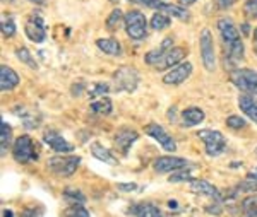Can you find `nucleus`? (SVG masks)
Masks as SVG:
<instances>
[{
	"instance_id": "7ed1b4c3",
	"label": "nucleus",
	"mask_w": 257,
	"mask_h": 217,
	"mask_svg": "<svg viewBox=\"0 0 257 217\" xmlns=\"http://www.w3.org/2000/svg\"><path fill=\"white\" fill-rule=\"evenodd\" d=\"M79 162H81L79 156H57V157H50L47 162V168L55 176L69 178L77 171Z\"/></svg>"
},
{
	"instance_id": "a211bd4d",
	"label": "nucleus",
	"mask_w": 257,
	"mask_h": 217,
	"mask_svg": "<svg viewBox=\"0 0 257 217\" xmlns=\"http://www.w3.org/2000/svg\"><path fill=\"white\" fill-rule=\"evenodd\" d=\"M132 217H163L161 210L155 203H134L127 208Z\"/></svg>"
},
{
	"instance_id": "6e6552de",
	"label": "nucleus",
	"mask_w": 257,
	"mask_h": 217,
	"mask_svg": "<svg viewBox=\"0 0 257 217\" xmlns=\"http://www.w3.org/2000/svg\"><path fill=\"white\" fill-rule=\"evenodd\" d=\"M199 47H201V58L206 70H214L216 67V55H214V41L209 29H202L201 38H199Z\"/></svg>"
},
{
	"instance_id": "2f4dec72",
	"label": "nucleus",
	"mask_w": 257,
	"mask_h": 217,
	"mask_svg": "<svg viewBox=\"0 0 257 217\" xmlns=\"http://www.w3.org/2000/svg\"><path fill=\"white\" fill-rule=\"evenodd\" d=\"M62 217H91V214L82 205H70L62 212Z\"/></svg>"
},
{
	"instance_id": "4c0bfd02",
	"label": "nucleus",
	"mask_w": 257,
	"mask_h": 217,
	"mask_svg": "<svg viewBox=\"0 0 257 217\" xmlns=\"http://www.w3.org/2000/svg\"><path fill=\"white\" fill-rule=\"evenodd\" d=\"M128 2L132 4H138V6H144V7H149V9H156L160 11L161 7V0H128Z\"/></svg>"
},
{
	"instance_id": "7c9ffc66",
	"label": "nucleus",
	"mask_w": 257,
	"mask_h": 217,
	"mask_svg": "<svg viewBox=\"0 0 257 217\" xmlns=\"http://www.w3.org/2000/svg\"><path fill=\"white\" fill-rule=\"evenodd\" d=\"M16 57L19 58L23 64H26L30 69H38V64H36V60L33 58V55H31V52L28 50L26 47H21V48H18L16 50Z\"/></svg>"
},
{
	"instance_id": "39448f33",
	"label": "nucleus",
	"mask_w": 257,
	"mask_h": 217,
	"mask_svg": "<svg viewBox=\"0 0 257 217\" xmlns=\"http://www.w3.org/2000/svg\"><path fill=\"white\" fill-rule=\"evenodd\" d=\"M113 82L117 91H125V93H134L139 84V74L132 67L122 65L113 72Z\"/></svg>"
},
{
	"instance_id": "f8f14e48",
	"label": "nucleus",
	"mask_w": 257,
	"mask_h": 217,
	"mask_svg": "<svg viewBox=\"0 0 257 217\" xmlns=\"http://www.w3.org/2000/svg\"><path fill=\"white\" fill-rule=\"evenodd\" d=\"M187 55V50L182 48V47H173L172 50H168L167 53H163L161 58L156 62L155 69L156 70H167L172 69V67H177L182 64V60Z\"/></svg>"
},
{
	"instance_id": "aec40b11",
	"label": "nucleus",
	"mask_w": 257,
	"mask_h": 217,
	"mask_svg": "<svg viewBox=\"0 0 257 217\" xmlns=\"http://www.w3.org/2000/svg\"><path fill=\"white\" fill-rule=\"evenodd\" d=\"M172 48H173V40L172 38H165L163 41H161V45H160L158 48H155V50H151V52L146 53V57H144V62H146L148 65L155 67L156 62H158L160 58H161V55H163V53H167L168 50H172Z\"/></svg>"
},
{
	"instance_id": "49530a36",
	"label": "nucleus",
	"mask_w": 257,
	"mask_h": 217,
	"mask_svg": "<svg viewBox=\"0 0 257 217\" xmlns=\"http://www.w3.org/2000/svg\"><path fill=\"white\" fill-rule=\"evenodd\" d=\"M2 217H14V214H12V210H7L6 208V210L2 212Z\"/></svg>"
},
{
	"instance_id": "f3484780",
	"label": "nucleus",
	"mask_w": 257,
	"mask_h": 217,
	"mask_svg": "<svg viewBox=\"0 0 257 217\" xmlns=\"http://www.w3.org/2000/svg\"><path fill=\"white\" fill-rule=\"evenodd\" d=\"M19 76L7 65H0V89L6 93V91H12L19 86Z\"/></svg>"
},
{
	"instance_id": "ea45409f",
	"label": "nucleus",
	"mask_w": 257,
	"mask_h": 217,
	"mask_svg": "<svg viewBox=\"0 0 257 217\" xmlns=\"http://www.w3.org/2000/svg\"><path fill=\"white\" fill-rule=\"evenodd\" d=\"M238 191H248V193H257V181L254 183H240Z\"/></svg>"
},
{
	"instance_id": "dca6fc26",
	"label": "nucleus",
	"mask_w": 257,
	"mask_h": 217,
	"mask_svg": "<svg viewBox=\"0 0 257 217\" xmlns=\"http://www.w3.org/2000/svg\"><path fill=\"white\" fill-rule=\"evenodd\" d=\"M190 190H192L194 193L206 195V197H211V198L218 200V202H221V200H223L219 190L214 185H211L209 181H206V179H192V181H190Z\"/></svg>"
},
{
	"instance_id": "a19ab883",
	"label": "nucleus",
	"mask_w": 257,
	"mask_h": 217,
	"mask_svg": "<svg viewBox=\"0 0 257 217\" xmlns=\"http://www.w3.org/2000/svg\"><path fill=\"white\" fill-rule=\"evenodd\" d=\"M117 188L120 191H127V193H128V191H138L139 185H136V183H118Z\"/></svg>"
},
{
	"instance_id": "9b49d317",
	"label": "nucleus",
	"mask_w": 257,
	"mask_h": 217,
	"mask_svg": "<svg viewBox=\"0 0 257 217\" xmlns=\"http://www.w3.org/2000/svg\"><path fill=\"white\" fill-rule=\"evenodd\" d=\"M153 168H155V171H158V173H173V171L178 169L190 168V162L187 159H182V157H175V156H160L155 161Z\"/></svg>"
},
{
	"instance_id": "a878e982",
	"label": "nucleus",
	"mask_w": 257,
	"mask_h": 217,
	"mask_svg": "<svg viewBox=\"0 0 257 217\" xmlns=\"http://www.w3.org/2000/svg\"><path fill=\"white\" fill-rule=\"evenodd\" d=\"M240 212L243 217H257V193H250L240 202Z\"/></svg>"
},
{
	"instance_id": "ddd939ff",
	"label": "nucleus",
	"mask_w": 257,
	"mask_h": 217,
	"mask_svg": "<svg viewBox=\"0 0 257 217\" xmlns=\"http://www.w3.org/2000/svg\"><path fill=\"white\" fill-rule=\"evenodd\" d=\"M218 26V31L221 35V40H223V47H230V45H235L238 41H242V36H240V31L237 29L233 23L226 18H221L216 23Z\"/></svg>"
},
{
	"instance_id": "58836bf2",
	"label": "nucleus",
	"mask_w": 257,
	"mask_h": 217,
	"mask_svg": "<svg viewBox=\"0 0 257 217\" xmlns=\"http://www.w3.org/2000/svg\"><path fill=\"white\" fill-rule=\"evenodd\" d=\"M19 217H43V208L41 207H28L21 212Z\"/></svg>"
},
{
	"instance_id": "37998d69",
	"label": "nucleus",
	"mask_w": 257,
	"mask_h": 217,
	"mask_svg": "<svg viewBox=\"0 0 257 217\" xmlns=\"http://www.w3.org/2000/svg\"><path fill=\"white\" fill-rule=\"evenodd\" d=\"M247 178L250 179V181H257V168H254L252 171H248V173H247Z\"/></svg>"
},
{
	"instance_id": "09e8293b",
	"label": "nucleus",
	"mask_w": 257,
	"mask_h": 217,
	"mask_svg": "<svg viewBox=\"0 0 257 217\" xmlns=\"http://www.w3.org/2000/svg\"><path fill=\"white\" fill-rule=\"evenodd\" d=\"M110 2H117V0H110Z\"/></svg>"
},
{
	"instance_id": "72a5a7b5",
	"label": "nucleus",
	"mask_w": 257,
	"mask_h": 217,
	"mask_svg": "<svg viewBox=\"0 0 257 217\" xmlns=\"http://www.w3.org/2000/svg\"><path fill=\"white\" fill-rule=\"evenodd\" d=\"M192 173L189 171V168L185 169H178V171H173L172 176L168 178L170 183H178V181H192Z\"/></svg>"
},
{
	"instance_id": "c85d7f7f",
	"label": "nucleus",
	"mask_w": 257,
	"mask_h": 217,
	"mask_svg": "<svg viewBox=\"0 0 257 217\" xmlns=\"http://www.w3.org/2000/svg\"><path fill=\"white\" fill-rule=\"evenodd\" d=\"M64 198L67 200L70 205H82V203L86 202L84 193H81V190H77V188H65Z\"/></svg>"
},
{
	"instance_id": "0eeeda50",
	"label": "nucleus",
	"mask_w": 257,
	"mask_h": 217,
	"mask_svg": "<svg viewBox=\"0 0 257 217\" xmlns=\"http://www.w3.org/2000/svg\"><path fill=\"white\" fill-rule=\"evenodd\" d=\"M24 33L33 43H43L47 40V28H45V21L40 11H35L31 14V18L24 26Z\"/></svg>"
},
{
	"instance_id": "9d476101",
	"label": "nucleus",
	"mask_w": 257,
	"mask_h": 217,
	"mask_svg": "<svg viewBox=\"0 0 257 217\" xmlns=\"http://www.w3.org/2000/svg\"><path fill=\"white\" fill-rule=\"evenodd\" d=\"M139 139V133L134 130V128H128V127H122L115 132V137H113V144L117 147V151L123 156L128 154V149L132 147L136 140Z\"/></svg>"
},
{
	"instance_id": "f257e3e1",
	"label": "nucleus",
	"mask_w": 257,
	"mask_h": 217,
	"mask_svg": "<svg viewBox=\"0 0 257 217\" xmlns=\"http://www.w3.org/2000/svg\"><path fill=\"white\" fill-rule=\"evenodd\" d=\"M123 26H125V33L131 40L141 41L148 36V19L139 11H128L125 14Z\"/></svg>"
},
{
	"instance_id": "cd10ccee",
	"label": "nucleus",
	"mask_w": 257,
	"mask_h": 217,
	"mask_svg": "<svg viewBox=\"0 0 257 217\" xmlns=\"http://www.w3.org/2000/svg\"><path fill=\"white\" fill-rule=\"evenodd\" d=\"M123 23H125V16H123V12L120 9H113L110 12L108 18H106L105 26H106V29H110V31H117Z\"/></svg>"
},
{
	"instance_id": "473e14b6",
	"label": "nucleus",
	"mask_w": 257,
	"mask_h": 217,
	"mask_svg": "<svg viewBox=\"0 0 257 217\" xmlns=\"http://www.w3.org/2000/svg\"><path fill=\"white\" fill-rule=\"evenodd\" d=\"M108 93V84H103V82H96V84H91L88 89V96L91 99H98L103 94Z\"/></svg>"
},
{
	"instance_id": "f03ea898",
	"label": "nucleus",
	"mask_w": 257,
	"mask_h": 217,
	"mask_svg": "<svg viewBox=\"0 0 257 217\" xmlns=\"http://www.w3.org/2000/svg\"><path fill=\"white\" fill-rule=\"evenodd\" d=\"M12 157L19 164H28V162L35 161L38 157L36 145L30 135H21L12 144Z\"/></svg>"
},
{
	"instance_id": "bb28decb",
	"label": "nucleus",
	"mask_w": 257,
	"mask_h": 217,
	"mask_svg": "<svg viewBox=\"0 0 257 217\" xmlns=\"http://www.w3.org/2000/svg\"><path fill=\"white\" fill-rule=\"evenodd\" d=\"M11 142H12V128L6 120H2L0 122V147H2V156H6V152L11 149Z\"/></svg>"
},
{
	"instance_id": "393cba45",
	"label": "nucleus",
	"mask_w": 257,
	"mask_h": 217,
	"mask_svg": "<svg viewBox=\"0 0 257 217\" xmlns=\"http://www.w3.org/2000/svg\"><path fill=\"white\" fill-rule=\"evenodd\" d=\"M89 108H91V111L96 115H110L113 104H111V99L108 96H101V98H98V99H93Z\"/></svg>"
},
{
	"instance_id": "a18cd8bd",
	"label": "nucleus",
	"mask_w": 257,
	"mask_h": 217,
	"mask_svg": "<svg viewBox=\"0 0 257 217\" xmlns=\"http://www.w3.org/2000/svg\"><path fill=\"white\" fill-rule=\"evenodd\" d=\"M254 52H255V55H257V28L254 29Z\"/></svg>"
},
{
	"instance_id": "c9c22d12",
	"label": "nucleus",
	"mask_w": 257,
	"mask_h": 217,
	"mask_svg": "<svg viewBox=\"0 0 257 217\" xmlns=\"http://www.w3.org/2000/svg\"><path fill=\"white\" fill-rule=\"evenodd\" d=\"M226 125L233 130H240V128H245L247 127V122L243 118H240L237 115H231L226 118Z\"/></svg>"
},
{
	"instance_id": "8fccbe9b",
	"label": "nucleus",
	"mask_w": 257,
	"mask_h": 217,
	"mask_svg": "<svg viewBox=\"0 0 257 217\" xmlns=\"http://www.w3.org/2000/svg\"><path fill=\"white\" fill-rule=\"evenodd\" d=\"M255 152H257V149H255Z\"/></svg>"
},
{
	"instance_id": "e433bc0d",
	"label": "nucleus",
	"mask_w": 257,
	"mask_h": 217,
	"mask_svg": "<svg viewBox=\"0 0 257 217\" xmlns=\"http://www.w3.org/2000/svg\"><path fill=\"white\" fill-rule=\"evenodd\" d=\"M243 14L248 19H257V0H247L243 4Z\"/></svg>"
},
{
	"instance_id": "f704fd0d",
	"label": "nucleus",
	"mask_w": 257,
	"mask_h": 217,
	"mask_svg": "<svg viewBox=\"0 0 257 217\" xmlns=\"http://www.w3.org/2000/svg\"><path fill=\"white\" fill-rule=\"evenodd\" d=\"M16 35V23L12 18L2 19V36L4 38H12Z\"/></svg>"
},
{
	"instance_id": "c756f323",
	"label": "nucleus",
	"mask_w": 257,
	"mask_h": 217,
	"mask_svg": "<svg viewBox=\"0 0 257 217\" xmlns=\"http://www.w3.org/2000/svg\"><path fill=\"white\" fill-rule=\"evenodd\" d=\"M170 26V16L165 14V12H156V14H153L151 18V28L155 29V31H163V29H167Z\"/></svg>"
},
{
	"instance_id": "2eb2a0df",
	"label": "nucleus",
	"mask_w": 257,
	"mask_h": 217,
	"mask_svg": "<svg viewBox=\"0 0 257 217\" xmlns=\"http://www.w3.org/2000/svg\"><path fill=\"white\" fill-rule=\"evenodd\" d=\"M190 74H192V64L185 62V64L173 67L167 76L163 77V82L167 86H178V84H182V82L187 81V79L190 77Z\"/></svg>"
},
{
	"instance_id": "20e7f679",
	"label": "nucleus",
	"mask_w": 257,
	"mask_h": 217,
	"mask_svg": "<svg viewBox=\"0 0 257 217\" xmlns=\"http://www.w3.org/2000/svg\"><path fill=\"white\" fill-rule=\"evenodd\" d=\"M230 81L237 86L242 93L248 96L257 94V72L250 69H235L230 74Z\"/></svg>"
},
{
	"instance_id": "6ab92c4d",
	"label": "nucleus",
	"mask_w": 257,
	"mask_h": 217,
	"mask_svg": "<svg viewBox=\"0 0 257 217\" xmlns=\"http://www.w3.org/2000/svg\"><path fill=\"white\" fill-rule=\"evenodd\" d=\"M206 115L201 108L197 106H190L187 110L182 111V125L184 127H196L201 122H204Z\"/></svg>"
},
{
	"instance_id": "b1692460",
	"label": "nucleus",
	"mask_w": 257,
	"mask_h": 217,
	"mask_svg": "<svg viewBox=\"0 0 257 217\" xmlns=\"http://www.w3.org/2000/svg\"><path fill=\"white\" fill-rule=\"evenodd\" d=\"M158 12H165V14L172 16V18H177L180 21H189L190 19V14L187 9H184V7L180 6H173V4H161L160 11Z\"/></svg>"
},
{
	"instance_id": "5701e85b",
	"label": "nucleus",
	"mask_w": 257,
	"mask_h": 217,
	"mask_svg": "<svg viewBox=\"0 0 257 217\" xmlns=\"http://www.w3.org/2000/svg\"><path fill=\"white\" fill-rule=\"evenodd\" d=\"M91 154L101 162H106V164H111V166L117 164V159H115V156L111 154L110 149L103 147V145L98 144V142H94V144L91 145Z\"/></svg>"
},
{
	"instance_id": "79ce46f5",
	"label": "nucleus",
	"mask_w": 257,
	"mask_h": 217,
	"mask_svg": "<svg viewBox=\"0 0 257 217\" xmlns=\"http://www.w3.org/2000/svg\"><path fill=\"white\" fill-rule=\"evenodd\" d=\"M235 2H237V0H216V7L223 11V9H228V7H231Z\"/></svg>"
},
{
	"instance_id": "412c9836",
	"label": "nucleus",
	"mask_w": 257,
	"mask_h": 217,
	"mask_svg": "<svg viewBox=\"0 0 257 217\" xmlns=\"http://www.w3.org/2000/svg\"><path fill=\"white\" fill-rule=\"evenodd\" d=\"M238 106H240V110L252 120V122L257 123V99L254 96L242 94L238 99Z\"/></svg>"
},
{
	"instance_id": "4468645a",
	"label": "nucleus",
	"mask_w": 257,
	"mask_h": 217,
	"mask_svg": "<svg viewBox=\"0 0 257 217\" xmlns=\"http://www.w3.org/2000/svg\"><path fill=\"white\" fill-rule=\"evenodd\" d=\"M43 142L48 145L52 151L59 152V154H70L74 151V145L69 144L59 132L55 130H47L43 133Z\"/></svg>"
},
{
	"instance_id": "de8ad7c7",
	"label": "nucleus",
	"mask_w": 257,
	"mask_h": 217,
	"mask_svg": "<svg viewBox=\"0 0 257 217\" xmlns=\"http://www.w3.org/2000/svg\"><path fill=\"white\" fill-rule=\"evenodd\" d=\"M33 4H45V0H30Z\"/></svg>"
},
{
	"instance_id": "c03bdc74",
	"label": "nucleus",
	"mask_w": 257,
	"mask_h": 217,
	"mask_svg": "<svg viewBox=\"0 0 257 217\" xmlns=\"http://www.w3.org/2000/svg\"><path fill=\"white\" fill-rule=\"evenodd\" d=\"M180 4L187 7V6H192V4H196V0H180Z\"/></svg>"
},
{
	"instance_id": "4be33fe9",
	"label": "nucleus",
	"mask_w": 257,
	"mask_h": 217,
	"mask_svg": "<svg viewBox=\"0 0 257 217\" xmlns=\"http://www.w3.org/2000/svg\"><path fill=\"white\" fill-rule=\"evenodd\" d=\"M96 47L101 50L103 53H106V55H111V57L122 55V45L115 38H99L96 40Z\"/></svg>"
},
{
	"instance_id": "423d86ee",
	"label": "nucleus",
	"mask_w": 257,
	"mask_h": 217,
	"mask_svg": "<svg viewBox=\"0 0 257 217\" xmlns=\"http://www.w3.org/2000/svg\"><path fill=\"white\" fill-rule=\"evenodd\" d=\"M199 139L204 142L206 154L208 156L216 157L219 154H223L226 151V139L221 132L218 130H199L197 132Z\"/></svg>"
},
{
	"instance_id": "1a4fd4ad",
	"label": "nucleus",
	"mask_w": 257,
	"mask_h": 217,
	"mask_svg": "<svg viewBox=\"0 0 257 217\" xmlns=\"http://www.w3.org/2000/svg\"><path fill=\"white\" fill-rule=\"evenodd\" d=\"M144 132H146V135H149L151 139L158 140V144L165 149V151H168V152L177 151L175 140L172 139V135H168V132L165 130L160 123H148L146 127H144Z\"/></svg>"
}]
</instances>
